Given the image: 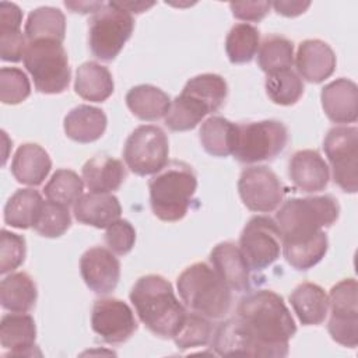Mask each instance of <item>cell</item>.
<instances>
[{"label":"cell","instance_id":"cell-1","mask_svg":"<svg viewBox=\"0 0 358 358\" xmlns=\"http://www.w3.org/2000/svg\"><path fill=\"white\" fill-rule=\"evenodd\" d=\"M236 317L255 345V357L282 358L288 354L296 324L282 296L270 289L249 292L239 301Z\"/></svg>","mask_w":358,"mask_h":358},{"label":"cell","instance_id":"cell-2","mask_svg":"<svg viewBox=\"0 0 358 358\" xmlns=\"http://www.w3.org/2000/svg\"><path fill=\"white\" fill-rule=\"evenodd\" d=\"M130 301L141 323L164 338L175 336L186 315L172 284L158 274L140 277L130 291Z\"/></svg>","mask_w":358,"mask_h":358},{"label":"cell","instance_id":"cell-3","mask_svg":"<svg viewBox=\"0 0 358 358\" xmlns=\"http://www.w3.org/2000/svg\"><path fill=\"white\" fill-rule=\"evenodd\" d=\"M152 213L162 221L182 220L197 189V176L190 165L182 161L168 162L148 183Z\"/></svg>","mask_w":358,"mask_h":358},{"label":"cell","instance_id":"cell-4","mask_svg":"<svg viewBox=\"0 0 358 358\" xmlns=\"http://www.w3.org/2000/svg\"><path fill=\"white\" fill-rule=\"evenodd\" d=\"M340 206L333 196L295 197L287 200L275 214L282 242L306 241L334 224Z\"/></svg>","mask_w":358,"mask_h":358},{"label":"cell","instance_id":"cell-5","mask_svg":"<svg viewBox=\"0 0 358 358\" xmlns=\"http://www.w3.org/2000/svg\"><path fill=\"white\" fill-rule=\"evenodd\" d=\"M176 287L185 305L204 317L221 319L231 309V288L207 263L200 262L185 268Z\"/></svg>","mask_w":358,"mask_h":358},{"label":"cell","instance_id":"cell-6","mask_svg":"<svg viewBox=\"0 0 358 358\" xmlns=\"http://www.w3.org/2000/svg\"><path fill=\"white\" fill-rule=\"evenodd\" d=\"M24 64L39 92L60 94L69 87L70 66L62 42L52 39L28 42Z\"/></svg>","mask_w":358,"mask_h":358},{"label":"cell","instance_id":"cell-7","mask_svg":"<svg viewBox=\"0 0 358 358\" xmlns=\"http://www.w3.org/2000/svg\"><path fill=\"white\" fill-rule=\"evenodd\" d=\"M134 20L131 14L115 1L96 10L88 25V45L91 53L103 62L113 60L131 36Z\"/></svg>","mask_w":358,"mask_h":358},{"label":"cell","instance_id":"cell-8","mask_svg":"<svg viewBox=\"0 0 358 358\" xmlns=\"http://www.w3.org/2000/svg\"><path fill=\"white\" fill-rule=\"evenodd\" d=\"M287 141V127L278 120L238 123L232 155L242 164L268 161L285 148Z\"/></svg>","mask_w":358,"mask_h":358},{"label":"cell","instance_id":"cell-9","mask_svg":"<svg viewBox=\"0 0 358 358\" xmlns=\"http://www.w3.org/2000/svg\"><path fill=\"white\" fill-rule=\"evenodd\" d=\"M168 137L154 124H143L127 137L123 159L127 168L140 176L155 175L168 164Z\"/></svg>","mask_w":358,"mask_h":358},{"label":"cell","instance_id":"cell-10","mask_svg":"<svg viewBox=\"0 0 358 358\" xmlns=\"http://www.w3.org/2000/svg\"><path fill=\"white\" fill-rule=\"evenodd\" d=\"M239 249L250 270L262 271L271 266L281 253V232L275 220L252 217L242 229Z\"/></svg>","mask_w":358,"mask_h":358},{"label":"cell","instance_id":"cell-11","mask_svg":"<svg viewBox=\"0 0 358 358\" xmlns=\"http://www.w3.org/2000/svg\"><path fill=\"white\" fill-rule=\"evenodd\" d=\"M324 154L331 164L333 179L344 192L358 190V129L337 126L323 141Z\"/></svg>","mask_w":358,"mask_h":358},{"label":"cell","instance_id":"cell-12","mask_svg":"<svg viewBox=\"0 0 358 358\" xmlns=\"http://www.w3.org/2000/svg\"><path fill=\"white\" fill-rule=\"evenodd\" d=\"M358 287L354 278H345L331 287L329 308L331 316L327 330L331 338L344 345L354 348L358 344Z\"/></svg>","mask_w":358,"mask_h":358},{"label":"cell","instance_id":"cell-13","mask_svg":"<svg viewBox=\"0 0 358 358\" xmlns=\"http://www.w3.org/2000/svg\"><path fill=\"white\" fill-rule=\"evenodd\" d=\"M238 192L243 204L256 213L274 211L284 199V186L267 166H250L242 171Z\"/></svg>","mask_w":358,"mask_h":358},{"label":"cell","instance_id":"cell-14","mask_svg":"<svg viewBox=\"0 0 358 358\" xmlns=\"http://www.w3.org/2000/svg\"><path fill=\"white\" fill-rule=\"evenodd\" d=\"M92 330L109 344L127 341L137 330V320L130 306L116 298L95 301L91 312Z\"/></svg>","mask_w":358,"mask_h":358},{"label":"cell","instance_id":"cell-15","mask_svg":"<svg viewBox=\"0 0 358 358\" xmlns=\"http://www.w3.org/2000/svg\"><path fill=\"white\" fill-rule=\"evenodd\" d=\"M80 273L87 287L95 294L112 292L120 278V263L110 249L101 246L85 250L80 259Z\"/></svg>","mask_w":358,"mask_h":358},{"label":"cell","instance_id":"cell-16","mask_svg":"<svg viewBox=\"0 0 358 358\" xmlns=\"http://www.w3.org/2000/svg\"><path fill=\"white\" fill-rule=\"evenodd\" d=\"M288 175L292 183L306 193L323 190L330 179L329 165L316 150L296 151L288 162Z\"/></svg>","mask_w":358,"mask_h":358},{"label":"cell","instance_id":"cell-17","mask_svg":"<svg viewBox=\"0 0 358 358\" xmlns=\"http://www.w3.org/2000/svg\"><path fill=\"white\" fill-rule=\"evenodd\" d=\"M295 66L299 77L317 84L334 73L336 55L326 42L320 39H306L298 46Z\"/></svg>","mask_w":358,"mask_h":358},{"label":"cell","instance_id":"cell-18","mask_svg":"<svg viewBox=\"0 0 358 358\" xmlns=\"http://www.w3.org/2000/svg\"><path fill=\"white\" fill-rule=\"evenodd\" d=\"M322 106L334 123H354L358 117V87L347 78H337L323 87Z\"/></svg>","mask_w":358,"mask_h":358},{"label":"cell","instance_id":"cell-19","mask_svg":"<svg viewBox=\"0 0 358 358\" xmlns=\"http://www.w3.org/2000/svg\"><path fill=\"white\" fill-rule=\"evenodd\" d=\"M210 262L224 282L236 292H245L250 287V268L234 242H221L210 253Z\"/></svg>","mask_w":358,"mask_h":358},{"label":"cell","instance_id":"cell-20","mask_svg":"<svg viewBox=\"0 0 358 358\" xmlns=\"http://www.w3.org/2000/svg\"><path fill=\"white\" fill-rule=\"evenodd\" d=\"M74 217L78 222L95 228H108L122 214L116 196L110 193H87L74 203Z\"/></svg>","mask_w":358,"mask_h":358},{"label":"cell","instance_id":"cell-21","mask_svg":"<svg viewBox=\"0 0 358 358\" xmlns=\"http://www.w3.org/2000/svg\"><path fill=\"white\" fill-rule=\"evenodd\" d=\"M49 154L38 144L25 143L20 145L11 161V173L17 182L28 186L41 185L50 172Z\"/></svg>","mask_w":358,"mask_h":358},{"label":"cell","instance_id":"cell-22","mask_svg":"<svg viewBox=\"0 0 358 358\" xmlns=\"http://www.w3.org/2000/svg\"><path fill=\"white\" fill-rule=\"evenodd\" d=\"M124 178L122 161L109 155H96L83 166V180L92 193H112L120 187Z\"/></svg>","mask_w":358,"mask_h":358},{"label":"cell","instance_id":"cell-23","mask_svg":"<svg viewBox=\"0 0 358 358\" xmlns=\"http://www.w3.org/2000/svg\"><path fill=\"white\" fill-rule=\"evenodd\" d=\"M36 327L32 316L25 313L4 315L0 322L1 347L11 355H29L35 347Z\"/></svg>","mask_w":358,"mask_h":358},{"label":"cell","instance_id":"cell-24","mask_svg":"<svg viewBox=\"0 0 358 358\" xmlns=\"http://www.w3.org/2000/svg\"><path fill=\"white\" fill-rule=\"evenodd\" d=\"M106 123V115L99 108L78 105L66 115L63 126L69 138L87 144L98 140L103 134Z\"/></svg>","mask_w":358,"mask_h":358},{"label":"cell","instance_id":"cell-25","mask_svg":"<svg viewBox=\"0 0 358 358\" xmlns=\"http://www.w3.org/2000/svg\"><path fill=\"white\" fill-rule=\"evenodd\" d=\"M289 302L299 322L305 326L320 324L327 316L329 299L324 289L317 284H299L289 295Z\"/></svg>","mask_w":358,"mask_h":358},{"label":"cell","instance_id":"cell-26","mask_svg":"<svg viewBox=\"0 0 358 358\" xmlns=\"http://www.w3.org/2000/svg\"><path fill=\"white\" fill-rule=\"evenodd\" d=\"M113 88L112 74L105 66L96 62H85L77 69L74 90L83 99L103 102L113 94Z\"/></svg>","mask_w":358,"mask_h":358},{"label":"cell","instance_id":"cell-27","mask_svg":"<svg viewBox=\"0 0 358 358\" xmlns=\"http://www.w3.org/2000/svg\"><path fill=\"white\" fill-rule=\"evenodd\" d=\"M126 105L130 112L141 120H157L165 117L171 106V98L161 88L141 84L129 90Z\"/></svg>","mask_w":358,"mask_h":358},{"label":"cell","instance_id":"cell-28","mask_svg":"<svg viewBox=\"0 0 358 358\" xmlns=\"http://www.w3.org/2000/svg\"><path fill=\"white\" fill-rule=\"evenodd\" d=\"M36 298V285L27 273H11L0 282V302L10 312H29L35 306Z\"/></svg>","mask_w":358,"mask_h":358},{"label":"cell","instance_id":"cell-29","mask_svg":"<svg viewBox=\"0 0 358 358\" xmlns=\"http://www.w3.org/2000/svg\"><path fill=\"white\" fill-rule=\"evenodd\" d=\"M213 348L222 357H255V345L236 316L215 330Z\"/></svg>","mask_w":358,"mask_h":358},{"label":"cell","instance_id":"cell-30","mask_svg":"<svg viewBox=\"0 0 358 358\" xmlns=\"http://www.w3.org/2000/svg\"><path fill=\"white\" fill-rule=\"evenodd\" d=\"M43 203L38 190L20 189L4 206V222L20 229L29 228L35 224Z\"/></svg>","mask_w":358,"mask_h":358},{"label":"cell","instance_id":"cell-31","mask_svg":"<svg viewBox=\"0 0 358 358\" xmlns=\"http://www.w3.org/2000/svg\"><path fill=\"white\" fill-rule=\"evenodd\" d=\"M199 134L203 148L210 155L228 157L234 151L236 123L222 116H211L203 122Z\"/></svg>","mask_w":358,"mask_h":358},{"label":"cell","instance_id":"cell-32","mask_svg":"<svg viewBox=\"0 0 358 358\" xmlns=\"http://www.w3.org/2000/svg\"><path fill=\"white\" fill-rule=\"evenodd\" d=\"M66 32L64 14L55 7H39L29 13L25 22V38L28 42L52 39L63 42Z\"/></svg>","mask_w":358,"mask_h":358},{"label":"cell","instance_id":"cell-33","mask_svg":"<svg viewBox=\"0 0 358 358\" xmlns=\"http://www.w3.org/2000/svg\"><path fill=\"white\" fill-rule=\"evenodd\" d=\"M282 253L289 266L296 270H309L316 266L327 252V236L320 231L310 239L299 242H282Z\"/></svg>","mask_w":358,"mask_h":358},{"label":"cell","instance_id":"cell-34","mask_svg":"<svg viewBox=\"0 0 358 358\" xmlns=\"http://www.w3.org/2000/svg\"><path fill=\"white\" fill-rule=\"evenodd\" d=\"M182 92L200 101L213 113L222 106L228 94V85L221 76L206 73L190 78Z\"/></svg>","mask_w":358,"mask_h":358},{"label":"cell","instance_id":"cell-35","mask_svg":"<svg viewBox=\"0 0 358 358\" xmlns=\"http://www.w3.org/2000/svg\"><path fill=\"white\" fill-rule=\"evenodd\" d=\"M208 113V109L200 101L180 92V95L171 102L169 110L165 115V124L173 131L192 130Z\"/></svg>","mask_w":358,"mask_h":358},{"label":"cell","instance_id":"cell-36","mask_svg":"<svg viewBox=\"0 0 358 358\" xmlns=\"http://www.w3.org/2000/svg\"><path fill=\"white\" fill-rule=\"evenodd\" d=\"M260 46L259 29L250 24L234 25L225 39V52L231 63H249Z\"/></svg>","mask_w":358,"mask_h":358},{"label":"cell","instance_id":"cell-37","mask_svg":"<svg viewBox=\"0 0 358 358\" xmlns=\"http://www.w3.org/2000/svg\"><path fill=\"white\" fill-rule=\"evenodd\" d=\"M257 63L266 74L291 69L294 63L292 42L280 35L266 36L257 50Z\"/></svg>","mask_w":358,"mask_h":358},{"label":"cell","instance_id":"cell-38","mask_svg":"<svg viewBox=\"0 0 358 358\" xmlns=\"http://www.w3.org/2000/svg\"><path fill=\"white\" fill-rule=\"evenodd\" d=\"M266 92L277 105H294L303 94V83L299 74L292 69L280 70L267 74Z\"/></svg>","mask_w":358,"mask_h":358},{"label":"cell","instance_id":"cell-39","mask_svg":"<svg viewBox=\"0 0 358 358\" xmlns=\"http://www.w3.org/2000/svg\"><path fill=\"white\" fill-rule=\"evenodd\" d=\"M83 179L71 169H57L43 187V193L49 201L71 206L83 196Z\"/></svg>","mask_w":358,"mask_h":358},{"label":"cell","instance_id":"cell-40","mask_svg":"<svg viewBox=\"0 0 358 358\" xmlns=\"http://www.w3.org/2000/svg\"><path fill=\"white\" fill-rule=\"evenodd\" d=\"M213 337L211 323L201 315L193 312L185 315L178 331L172 337L179 350H189L203 347L210 343Z\"/></svg>","mask_w":358,"mask_h":358},{"label":"cell","instance_id":"cell-41","mask_svg":"<svg viewBox=\"0 0 358 358\" xmlns=\"http://www.w3.org/2000/svg\"><path fill=\"white\" fill-rule=\"evenodd\" d=\"M70 224L69 207L48 200L43 203L32 228L45 238H57L69 229Z\"/></svg>","mask_w":358,"mask_h":358},{"label":"cell","instance_id":"cell-42","mask_svg":"<svg viewBox=\"0 0 358 358\" xmlns=\"http://www.w3.org/2000/svg\"><path fill=\"white\" fill-rule=\"evenodd\" d=\"M31 94V84L27 74L17 67L0 70V99L3 103L15 105L25 101Z\"/></svg>","mask_w":358,"mask_h":358},{"label":"cell","instance_id":"cell-43","mask_svg":"<svg viewBox=\"0 0 358 358\" xmlns=\"http://www.w3.org/2000/svg\"><path fill=\"white\" fill-rule=\"evenodd\" d=\"M25 259V239L21 235L1 229L0 235V273L15 270Z\"/></svg>","mask_w":358,"mask_h":358},{"label":"cell","instance_id":"cell-44","mask_svg":"<svg viewBox=\"0 0 358 358\" xmlns=\"http://www.w3.org/2000/svg\"><path fill=\"white\" fill-rule=\"evenodd\" d=\"M105 242L113 253L119 256L127 255L134 246L136 231L127 220L119 218L106 228Z\"/></svg>","mask_w":358,"mask_h":358},{"label":"cell","instance_id":"cell-45","mask_svg":"<svg viewBox=\"0 0 358 358\" xmlns=\"http://www.w3.org/2000/svg\"><path fill=\"white\" fill-rule=\"evenodd\" d=\"M21 31L0 32V56L4 62H20L24 59L27 42Z\"/></svg>","mask_w":358,"mask_h":358},{"label":"cell","instance_id":"cell-46","mask_svg":"<svg viewBox=\"0 0 358 358\" xmlns=\"http://www.w3.org/2000/svg\"><path fill=\"white\" fill-rule=\"evenodd\" d=\"M232 15L246 22H259L263 20L270 7V1H235L229 4Z\"/></svg>","mask_w":358,"mask_h":358},{"label":"cell","instance_id":"cell-47","mask_svg":"<svg viewBox=\"0 0 358 358\" xmlns=\"http://www.w3.org/2000/svg\"><path fill=\"white\" fill-rule=\"evenodd\" d=\"M22 22V11L21 8L8 1L0 3V32L4 31H21Z\"/></svg>","mask_w":358,"mask_h":358},{"label":"cell","instance_id":"cell-48","mask_svg":"<svg viewBox=\"0 0 358 358\" xmlns=\"http://www.w3.org/2000/svg\"><path fill=\"white\" fill-rule=\"evenodd\" d=\"M274 10L285 17H296L308 10L310 1H274L271 3Z\"/></svg>","mask_w":358,"mask_h":358},{"label":"cell","instance_id":"cell-49","mask_svg":"<svg viewBox=\"0 0 358 358\" xmlns=\"http://www.w3.org/2000/svg\"><path fill=\"white\" fill-rule=\"evenodd\" d=\"M64 6L74 13H95L99 10L103 3L102 1H64Z\"/></svg>","mask_w":358,"mask_h":358},{"label":"cell","instance_id":"cell-50","mask_svg":"<svg viewBox=\"0 0 358 358\" xmlns=\"http://www.w3.org/2000/svg\"><path fill=\"white\" fill-rule=\"evenodd\" d=\"M115 3L119 7H122L123 10L129 11L130 14L131 13H143L155 4L154 1H115Z\"/></svg>","mask_w":358,"mask_h":358}]
</instances>
